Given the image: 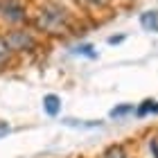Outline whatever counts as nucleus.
Wrapping results in <instances>:
<instances>
[{
	"label": "nucleus",
	"mask_w": 158,
	"mask_h": 158,
	"mask_svg": "<svg viewBox=\"0 0 158 158\" xmlns=\"http://www.w3.org/2000/svg\"><path fill=\"white\" fill-rule=\"evenodd\" d=\"M32 30L45 36H66L73 32V14L59 2H43L32 16Z\"/></svg>",
	"instance_id": "nucleus-1"
},
{
	"label": "nucleus",
	"mask_w": 158,
	"mask_h": 158,
	"mask_svg": "<svg viewBox=\"0 0 158 158\" xmlns=\"http://www.w3.org/2000/svg\"><path fill=\"white\" fill-rule=\"evenodd\" d=\"M5 41L7 45H9L11 54L14 56H25V54H34L41 45L39 41V34L32 30V27H9L5 34Z\"/></svg>",
	"instance_id": "nucleus-2"
},
{
	"label": "nucleus",
	"mask_w": 158,
	"mask_h": 158,
	"mask_svg": "<svg viewBox=\"0 0 158 158\" xmlns=\"http://www.w3.org/2000/svg\"><path fill=\"white\" fill-rule=\"evenodd\" d=\"M0 20L9 27H23L30 20L25 0H0Z\"/></svg>",
	"instance_id": "nucleus-3"
},
{
	"label": "nucleus",
	"mask_w": 158,
	"mask_h": 158,
	"mask_svg": "<svg viewBox=\"0 0 158 158\" xmlns=\"http://www.w3.org/2000/svg\"><path fill=\"white\" fill-rule=\"evenodd\" d=\"M11 63H14V54H11L9 45H7L5 36L0 34V73L7 70V68H11Z\"/></svg>",
	"instance_id": "nucleus-4"
},
{
	"label": "nucleus",
	"mask_w": 158,
	"mask_h": 158,
	"mask_svg": "<svg viewBox=\"0 0 158 158\" xmlns=\"http://www.w3.org/2000/svg\"><path fill=\"white\" fill-rule=\"evenodd\" d=\"M99 158H129L127 154V147L120 145V142H115V145H109L104 149L102 154H99Z\"/></svg>",
	"instance_id": "nucleus-5"
},
{
	"label": "nucleus",
	"mask_w": 158,
	"mask_h": 158,
	"mask_svg": "<svg viewBox=\"0 0 158 158\" xmlns=\"http://www.w3.org/2000/svg\"><path fill=\"white\" fill-rule=\"evenodd\" d=\"M43 109H45L48 115H59V111H61V99L56 97V95H45L43 97Z\"/></svg>",
	"instance_id": "nucleus-6"
},
{
	"label": "nucleus",
	"mask_w": 158,
	"mask_h": 158,
	"mask_svg": "<svg viewBox=\"0 0 158 158\" xmlns=\"http://www.w3.org/2000/svg\"><path fill=\"white\" fill-rule=\"evenodd\" d=\"M147 113H158V102L145 99L140 106H135V115H147Z\"/></svg>",
	"instance_id": "nucleus-7"
},
{
	"label": "nucleus",
	"mask_w": 158,
	"mask_h": 158,
	"mask_svg": "<svg viewBox=\"0 0 158 158\" xmlns=\"http://www.w3.org/2000/svg\"><path fill=\"white\" fill-rule=\"evenodd\" d=\"M140 23H142V27H145V30H158V14H156V11L142 14Z\"/></svg>",
	"instance_id": "nucleus-8"
},
{
	"label": "nucleus",
	"mask_w": 158,
	"mask_h": 158,
	"mask_svg": "<svg viewBox=\"0 0 158 158\" xmlns=\"http://www.w3.org/2000/svg\"><path fill=\"white\" fill-rule=\"evenodd\" d=\"M129 113H135V106L133 104H122V106H115L111 111V118H124Z\"/></svg>",
	"instance_id": "nucleus-9"
},
{
	"label": "nucleus",
	"mask_w": 158,
	"mask_h": 158,
	"mask_svg": "<svg viewBox=\"0 0 158 158\" xmlns=\"http://www.w3.org/2000/svg\"><path fill=\"white\" fill-rule=\"evenodd\" d=\"M79 5H84V7H102V5H106L109 0H77Z\"/></svg>",
	"instance_id": "nucleus-10"
},
{
	"label": "nucleus",
	"mask_w": 158,
	"mask_h": 158,
	"mask_svg": "<svg viewBox=\"0 0 158 158\" xmlns=\"http://www.w3.org/2000/svg\"><path fill=\"white\" fill-rule=\"evenodd\" d=\"M149 152H152L154 158H158V138H152V140H149Z\"/></svg>",
	"instance_id": "nucleus-11"
},
{
	"label": "nucleus",
	"mask_w": 158,
	"mask_h": 158,
	"mask_svg": "<svg viewBox=\"0 0 158 158\" xmlns=\"http://www.w3.org/2000/svg\"><path fill=\"white\" fill-rule=\"evenodd\" d=\"M7 133H9V124L0 120V138H2V135H7Z\"/></svg>",
	"instance_id": "nucleus-12"
}]
</instances>
